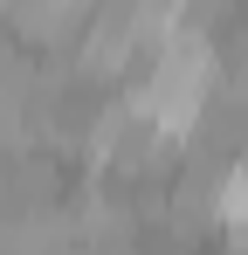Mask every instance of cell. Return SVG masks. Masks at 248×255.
<instances>
[{
    "instance_id": "6da1fadb",
    "label": "cell",
    "mask_w": 248,
    "mask_h": 255,
    "mask_svg": "<svg viewBox=\"0 0 248 255\" xmlns=\"http://www.w3.org/2000/svg\"><path fill=\"white\" fill-rule=\"evenodd\" d=\"M221 83V48H214V35H200V28H165L159 42L145 48V69H138V83H131V111H145L152 125L165 131V138H186V125L200 118L207 90Z\"/></svg>"
},
{
    "instance_id": "7a4b0ae2",
    "label": "cell",
    "mask_w": 248,
    "mask_h": 255,
    "mask_svg": "<svg viewBox=\"0 0 248 255\" xmlns=\"http://www.w3.org/2000/svg\"><path fill=\"white\" fill-rule=\"evenodd\" d=\"M97 0H7V28L28 48H69Z\"/></svg>"
},
{
    "instance_id": "3957f363",
    "label": "cell",
    "mask_w": 248,
    "mask_h": 255,
    "mask_svg": "<svg viewBox=\"0 0 248 255\" xmlns=\"http://www.w3.org/2000/svg\"><path fill=\"white\" fill-rule=\"evenodd\" d=\"M0 21H7V0H0Z\"/></svg>"
}]
</instances>
